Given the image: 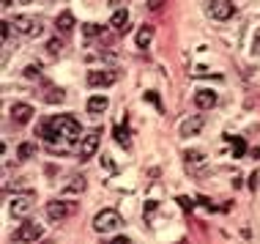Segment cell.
<instances>
[{"instance_id":"obj_1","label":"cell","mask_w":260,"mask_h":244,"mask_svg":"<svg viewBox=\"0 0 260 244\" xmlns=\"http://www.w3.org/2000/svg\"><path fill=\"white\" fill-rule=\"evenodd\" d=\"M36 132L52 145V148H60V151H69L77 140H80V135H82L80 124H77L72 115L50 118V121H47L41 129H36Z\"/></svg>"},{"instance_id":"obj_2","label":"cell","mask_w":260,"mask_h":244,"mask_svg":"<svg viewBox=\"0 0 260 244\" xmlns=\"http://www.w3.org/2000/svg\"><path fill=\"white\" fill-rule=\"evenodd\" d=\"M93 228L99 233H112V231H121L123 228V217L118 211H112V208H104L93 217Z\"/></svg>"},{"instance_id":"obj_3","label":"cell","mask_w":260,"mask_h":244,"mask_svg":"<svg viewBox=\"0 0 260 244\" xmlns=\"http://www.w3.org/2000/svg\"><path fill=\"white\" fill-rule=\"evenodd\" d=\"M14 30L22 33V36H39V33L44 30V27H41V19L30 17V14H22V17L14 19Z\"/></svg>"},{"instance_id":"obj_4","label":"cell","mask_w":260,"mask_h":244,"mask_svg":"<svg viewBox=\"0 0 260 244\" xmlns=\"http://www.w3.org/2000/svg\"><path fill=\"white\" fill-rule=\"evenodd\" d=\"M41 236H44V228H41V222L36 220H25L22 225L17 228V241H39Z\"/></svg>"},{"instance_id":"obj_5","label":"cell","mask_w":260,"mask_h":244,"mask_svg":"<svg viewBox=\"0 0 260 244\" xmlns=\"http://www.w3.org/2000/svg\"><path fill=\"white\" fill-rule=\"evenodd\" d=\"M208 17L216 19V22H228L230 17H233V3L230 0H211V3L206 6Z\"/></svg>"},{"instance_id":"obj_6","label":"cell","mask_w":260,"mask_h":244,"mask_svg":"<svg viewBox=\"0 0 260 244\" xmlns=\"http://www.w3.org/2000/svg\"><path fill=\"white\" fill-rule=\"evenodd\" d=\"M77 211V203H72V200H50L47 203V217L50 220H66L69 214H74Z\"/></svg>"},{"instance_id":"obj_7","label":"cell","mask_w":260,"mask_h":244,"mask_svg":"<svg viewBox=\"0 0 260 244\" xmlns=\"http://www.w3.org/2000/svg\"><path fill=\"white\" fill-rule=\"evenodd\" d=\"M99 145H102V135L99 132H88V135L82 137V145H80V159L82 162H88V159L99 151Z\"/></svg>"},{"instance_id":"obj_8","label":"cell","mask_w":260,"mask_h":244,"mask_svg":"<svg viewBox=\"0 0 260 244\" xmlns=\"http://www.w3.org/2000/svg\"><path fill=\"white\" fill-rule=\"evenodd\" d=\"M30 206H33V195L30 192H25V195H17V198L9 203V211L14 214V217H25L27 211H30Z\"/></svg>"},{"instance_id":"obj_9","label":"cell","mask_w":260,"mask_h":244,"mask_svg":"<svg viewBox=\"0 0 260 244\" xmlns=\"http://www.w3.org/2000/svg\"><path fill=\"white\" fill-rule=\"evenodd\" d=\"M11 118H14L17 127H25V124H30V118H33V107H30V104H25V102H17L11 107Z\"/></svg>"},{"instance_id":"obj_10","label":"cell","mask_w":260,"mask_h":244,"mask_svg":"<svg viewBox=\"0 0 260 244\" xmlns=\"http://www.w3.org/2000/svg\"><path fill=\"white\" fill-rule=\"evenodd\" d=\"M115 82V74L112 72H90L88 74V85L90 88H110Z\"/></svg>"},{"instance_id":"obj_11","label":"cell","mask_w":260,"mask_h":244,"mask_svg":"<svg viewBox=\"0 0 260 244\" xmlns=\"http://www.w3.org/2000/svg\"><path fill=\"white\" fill-rule=\"evenodd\" d=\"M216 102H219V99H216L214 90H206V88H203V90H198V94H194V104H198L200 110H211V107H216Z\"/></svg>"},{"instance_id":"obj_12","label":"cell","mask_w":260,"mask_h":244,"mask_svg":"<svg viewBox=\"0 0 260 244\" xmlns=\"http://www.w3.org/2000/svg\"><path fill=\"white\" fill-rule=\"evenodd\" d=\"M107 107H110V99H107V96H102V94H96V96H90V99H88V113H93V115H102Z\"/></svg>"},{"instance_id":"obj_13","label":"cell","mask_w":260,"mask_h":244,"mask_svg":"<svg viewBox=\"0 0 260 244\" xmlns=\"http://www.w3.org/2000/svg\"><path fill=\"white\" fill-rule=\"evenodd\" d=\"M200 132H203V118H200V115H194V118H186V121H184V127H181V135H184V137L200 135Z\"/></svg>"},{"instance_id":"obj_14","label":"cell","mask_w":260,"mask_h":244,"mask_svg":"<svg viewBox=\"0 0 260 244\" xmlns=\"http://www.w3.org/2000/svg\"><path fill=\"white\" fill-rule=\"evenodd\" d=\"M129 22H132V19H129V11H126V9H118L115 14H112V19H110V25L115 27V30H121V33L129 27Z\"/></svg>"},{"instance_id":"obj_15","label":"cell","mask_w":260,"mask_h":244,"mask_svg":"<svg viewBox=\"0 0 260 244\" xmlns=\"http://www.w3.org/2000/svg\"><path fill=\"white\" fill-rule=\"evenodd\" d=\"M151 39H153V27L151 25H140V30L135 36V44L140 47V50H145V47L151 44Z\"/></svg>"},{"instance_id":"obj_16","label":"cell","mask_w":260,"mask_h":244,"mask_svg":"<svg viewBox=\"0 0 260 244\" xmlns=\"http://www.w3.org/2000/svg\"><path fill=\"white\" fill-rule=\"evenodd\" d=\"M186 167H189V173H200V167H206V157L198 154V151H189L186 154Z\"/></svg>"},{"instance_id":"obj_17","label":"cell","mask_w":260,"mask_h":244,"mask_svg":"<svg viewBox=\"0 0 260 244\" xmlns=\"http://www.w3.org/2000/svg\"><path fill=\"white\" fill-rule=\"evenodd\" d=\"M55 27H58V33H69V30L74 27V17H72L69 11H63L60 17L55 19Z\"/></svg>"},{"instance_id":"obj_18","label":"cell","mask_w":260,"mask_h":244,"mask_svg":"<svg viewBox=\"0 0 260 244\" xmlns=\"http://www.w3.org/2000/svg\"><path fill=\"white\" fill-rule=\"evenodd\" d=\"M115 140L123 145V148H129V143H132V137H129V129H123V124H118L115 127Z\"/></svg>"},{"instance_id":"obj_19","label":"cell","mask_w":260,"mask_h":244,"mask_svg":"<svg viewBox=\"0 0 260 244\" xmlns=\"http://www.w3.org/2000/svg\"><path fill=\"white\" fill-rule=\"evenodd\" d=\"M63 96H66V94H63L60 88H52V90H47L44 102H47V104H58V102H63Z\"/></svg>"},{"instance_id":"obj_20","label":"cell","mask_w":260,"mask_h":244,"mask_svg":"<svg viewBox=\"0 0 260 244\" xmlns=\"http://www.w3.org/2000/svg\"><path fill=\"white\" fill-rule=\"evenodd\" d=\"M82 33H85L88 39H96V36H102V33H104V27H102V25H90V22H88V25H82Z\"/></svg>"},{"instance_id":"obj_21","label":"cell","mask_w":260,"mask_h":244,"mask_svg":"<svg viewBox=\"0 0 260 244\" xmlns=\"http://www.w3.org/2000/svg\"><path fill=\"white\" fill-rule=\"evenodd\" d=\"M230 151H233V157H244V154H247V140H244V137H236Z\"/></svg>"},{"instance_id":"obj_22","label":"cell","mask_w":260,"mask_h":244,"mask_svg":"<svg viewBox=\"0 0 260 244\" xmlns=\"http://www.w3.org/2000/svg\"><path fill=\"white\" fill-rule=\"evenodd\" d=\"M17 154H19V159H30L33 154H36V145H33V143H22Z\"/></svg>"},{"instance_id":"obj_23","label":"cell","mask_w":260,"mask_h":244,"mask_svg":"<svg viewBox=\"0 0 260 244\" xmlns=\"http://www.w3.org/2000/svg\"><path fill=\"white\" fill-rule=\"evenodd\" d=\"M47 52H50V55H60L63 52V41L60 39H50V41H47Z\"/></svg>"},{"instance_id":"obj_24","label":"cell","mask_w":260,"mask_h":244,"mask_svg":"<svg viewBox=\"0 0 260 244\" xmlns=\"http://www.w3.org/2000/svg\"><path fill=\"white\" fill-rule=\"evenodd\" d=\"M82 190H85V178H72L66 187V192H82Z\"/></svg>"},{"instance_id":"obj_25","label":"cell","mask_w":260,"mask_h":244,"mask_svg":"<svg viewBox=\"0 0 260 244\" xmlns=\"http://www.w3.org/2000/svg\"><path fill=\"white\" fill-rule=\"evenodd\" d=\"M102 167H107L110 176H115V173H118V167H115V162H112L110 157H102Z\"/></svg>"},{"instance_id":"obj_26","label":"cell","mask_w":260,"mask_h":244,"mask_svg":"<svg viewBox=\"0 0 260 244\" xmlns=\"http://www.w3.org/2000/svg\"><path fill=\"white\" fill-rule=\"evenodd\" d=\"M145 102H151V104H153V107H156V110H161V102H159V96L153 94V90H151V94H145Z\"/></svg>"},{"instance_id":"obj_27","label":"cell","mask_w":260,"mask_h":244,"mask_svg":"<svg viewBox=\"0 0 260 244\" xmlns=\"http://www.w3.org/2000/svg\"><path fill=\"white\" fill-rule=\"evenodd\" d=\"M165 3H167V0H148V11H159Z\"/></svg>"},{"instance_id":"obj_28","label":"cell","mask_w":260,"mask_h":244,"mask_svg":"<svg viewBox=\"0 0 260 244\" xmlns=\"http://www.w3.org/2000/svg\"><path fill=\"white\" fill-rule=\"evenodd\" d=\"M156 206H159L156 200H151V203H145V217H151V214L156 211Z\"/></svg>"},{"instance_id":"obj_29","label":"cell","mask_w":260,"mask_h":244,"mask_svg":"<svg viewBox=\"0 0 260 244\" xmlns=\"http://www.w3.org/2000/svg\"><path fill=\"white\" fill-rule=\"evenodd\" d=\"M257 184H260L257 173H252V176H249V190H257Z\"/></svg>"},{"instance_id":"obj_30","label":"cell","mask_w":260,"mask_h":244,"mask_svg":"<svg viewBox=\"0 0 260 244\" xmlns=\"http://www.w3.org/2000/svg\"><path fill=\"white\" fill-rule=\"evenodd\" d=\"M252 50H255V55H260V30L255 33V47H252Z\"/></svg>"},{"instance_id":"obj_31","label":"cell","mask_w":260,"mask_h":244,"mask_svg":"<svg viewBox=\"0 0 260 244\" xmlns=\"http://www.w3.org/2000/svg\"><path fill=\"white\" fill-rule=\"evenodd\" d=\"M39 74V69L36 66H30V69H25V77H36Z\"/></svg>"},{"instance_id":"obj_32","label":"cell","mask_w":260,"mask_h":244,"mask_svg":"<svg viewBox=\"0 0 260 244\" xmlns=\"http://www.w3.org/2000/svg\"><path fill=\"white\" fill-rule=\"evenodd\" d=\"M112 244H126V239H115V241H112Z\"/></svg>"},{"instance_id":"obj_33","label":"cell","mask_w":260,"mask_h":244,"mask_svg":"<svg viewBox=\"0 0 260 244\" xmlns=\"http://www.w3.org/2000/svg\"><path fill=\"white\" fill-rule=\"evenodd\" d=\"M17 3H22V6H27V3H30V0H17Z\"/></svg>"},{"instance_id":"obj_34","label":"cell","mask_w":260,"mask_h":244,"mask_svg":"<svg viewBox=\"0 0 260 244\" xmlns=\"http://www.w3.org/2000/svg\"><path fill=\"white\" fill-rule=\"evenodd\" d=\"M44 244H52V241H44Z\"/></svg>"},{"instance_id":"obj_35","label":"cell","mask_w":260,"mask_h":244,"mask_svg":"<svg viewBox=\"0 0 260 244\" xmlns=\"http://www.w3.org/2000/svg\"><path fill=\"white\" fill-rule=\"evenodd\" d=\"M178 244H186V241H178Z\"/></svg>"}]
</instances>
